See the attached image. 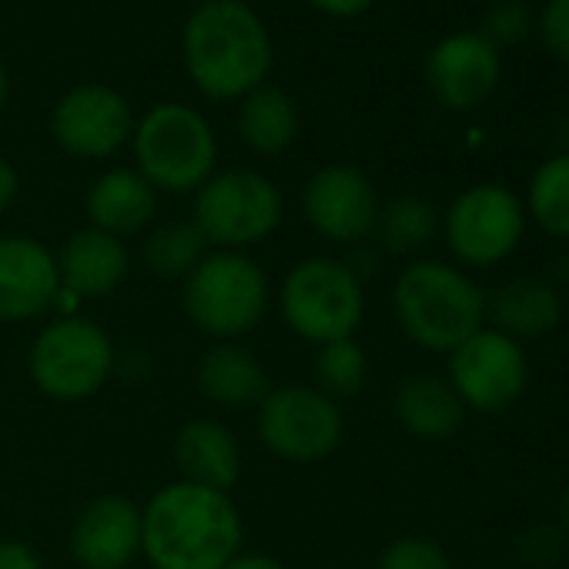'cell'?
I'll return each mask as SVG.
<instances>
[{"label": "cell", "mask_w": 569, "mask_h": 569, "mask_svg": "<svg viewBox=\"0 0 569 569\" xmlns=\"http://www.w3.org/2000/svg\"><path fill=\"white\" fill-rule=\"evenodd\" d=\"M268 274L244 251H214L184 278L191 326L218 342H234L261 326L268 312Z\"/></svg>", "instance_id": "obj_5"}, {"label": "cell", "mask_w": 569, "mask_h": 569, "mask_svg": "<svg viewBox=\"0 0 569 569\" xmlns=\"http://www.w3.org/2000/svg\"><path fill=\"white\" fill-rule=\"evenodd\" d=\"M536 34L542 51L569 68V0H546L536 14Z\"/></svg>", "instance_id": "obj_30"}, {"label": "cell", "mask_w": 569, "mask_h": 569, "mask_svg": "<svg viewBox=\"0 0 569 569\" xmlns=\"http://www.w3.org/2000/svg\"><path fill=\"white\" fill-rule=\"evenodd\" d=\"M88 218L91 228H101L108 234H134L144 224H151L158 211V191L151 181L134 168H111L104 171L91 191H88Z\"/></svg>", "instance_id": "obj_21"}, {"label": "cell", "mask_w": 569, "mask_h": 569, "mask_svg": "<svg viewBox=\"0 0 569 569\" xmlns=\"http://www.w3.org/2000/svg\"><path fill=\"white\" fill-rule=\"evenodd\" d=\"M51 134L71 158L98 161L134 134V114L114 88L78 84L54 104Z\"/></svg>", "instance_id": "obj_12"}, {"label": "cell", "mask_w": 569, "mask_h": 569, "mask_svg": "<svg viewBox=\"0 0 569 569\" xmlns=\"http://www.w3.org/2000/svg\"><path fill=\"white\" fill-rule=\"evenodd\" d=\"M181 61L201 94L234 101L264 84L274 48L264 21L244 0H204L184 21Z\"/></svg>", "instance_id": "obj_2"}, {"label": "cell", "mask_w": 569, "mask_h": 569, "mask_svg": "<svg viewBox=\"0 0 569 569\" xmlns=\"http://www.w3.org/2000/svg\"><path fill=\"white\" fill-rule=\"evenodd\" d=\"M241 536L231 496L184 479L141 509V552L154 569H221L241 552Z\"/></svg>", "instance_id": "obj_1"}, {"label": "cell", "mask_w": 569, "mask_h": 569, "mask_svg": "<svg viewBox=\"0 0 569 569\" xmlns=\"http://www.w3.org/2000/svg\"><path fill=\"white\" fill-rule=\"evenodd\" d=\"M399 426L422 442H446L466 422V406L446 376L419 372L409 376L392 399Z\"/></svg>", "instance_id": "obj_20"}, {"label": "cell", "mask_w": 569, "mask_h": 569, "mask_svg": "<svg viewBox=\"0 0 569 569\" xmlns=\"http://www.w3.org/2000/svg\"><path fill=\"white\" fill-rule=\"evenodd\" d=\"M392 312L412 346L449 356L486 326V289L452 261L416 258L396 274Z\"/></svg>", "instance_id": "obj_3"}, {"label": "cell", "mask_w": 569, "mask_h": 569, "mask_svg": "<svg viewBox=\"0 0 569 569\" xmlns=\"http://www.w3.org/2000/svg\"><path fill=\"white\" fill-rule=\"evenodd\" d=\"M562 292L546 274H512L486 292V322L489 329L516 339L536 342L559 329L562 322Z\"/></svg>", "instance_id": "obj_17"}, {"label": "cell", "mask_w": 569, "mask_h": 569, "mask_svg": "<svg viewBox=\"0 0 569 569\" xmlns=\"http://www.w3.org/2000/svg\"><path fill=\"white\" fill-rule=\"evenodd\" d=\"M562 546H566V532L549 522H532L516 539L519 559L529 562L532 569H546L549 562H556L562 556Z\"/></svg>", "instance_id": "obj_31"}, {"label": "cell", "mask_w": 569, "mask_h": 569, "mask_svg": "<svg viewBox=\"0 0 569 569\" xmlns=\"http://www.w3.org/2000/svg\"><path fill=\"white\" fill-rule=\"evenodd\" d=\"M369 379V359L366 349L356 339H339L329 346H319L316 356V389L329 399H352L366 389Z\"/></svg>", "instance_id": "obj_27"}, {"label": "cell", "mask_w": 569, "mask_h": 569, "mask_svg": "<svg viewBox=\"0 0 569 569\" xmlns=\"http://www.w3.org/2000/svg\"><path fill=\"white\" fill-rule=\"evenodd\" d=\"M278 306L284 326L296 336L329 346L339 339H356L366 316V289L349 261L316 254L284 274Z\"/></svg>", "instance_id": "obj_4"}, {"label": "cell", "mask_w": 569, "mask_h": 569, "mask_svg": "<svg viewBox=\"0 0 569 569\" xmlns=\"http://www.w3.org/2000/svg\"><path fill=\"white\" fill-rule=\"evenodd\" d=\"M34 386L61 402L94 396L114 372L111 336L91 319H61L48 326L28 359Z\"/></svg>", "instance_id": "obj_10"}, {"label": "cell", "mask_w": 569, "mask_h": 569, "mask_svg": "<svg viewBox=\"0 0 569 569\" xmlns=\"http://www.w3.org/2000/svg\"><path fill=\"white\" fill-rule=\"evenodd\" d=\"M238 138L264 158L281 154L299 138V108L274 84H261L241 98L238 108Z\"/></svg>", "instance_id": "obj_23"}, {"label": "cell", "mask_w": 569, "mask_h": 569, "mask_svg": "<svg viewBox=\"0 0 569 569\" xmlns=\"http://www.w3.org/2000/svg\"><path fill=\"white\" fill-rule=\"evenodd\" d=\"M549 281L562 292V284H569V254H559L552 264H549Z\"/></svg>", "instance_id": "obj_36"}, {"label": "cell", "mask_w": 569, "mask_h": 569, "mask_svg": "<svg viewBox=\"0 0 569 569\" xmlns=\"http://www.w3.org/2000/svg\"><path fill=\"white\" fill-rule=\"evenodd\" d=\"M532 28H536V14L529 8V0H492L479 21V34L499 54H502V48L519 44Z\"/></svg>", "instance_id": "obj_28"}, {"label": "cell", "mask_w": 569, "mask_h": 569, "mask_svg": "<svg viewBox=\"0 0 569 569\" xmlns=\"http://www.w3.org/2000/svg\"><path fill=\"white\" fill-rule=\"evenodd\" d=\"M54 258H58L61 289H68L81 299L111 296L128 274L124 241L118 234L101 231V228L74 231Z\"/></svg>", "instance_id": "obj_18"}, {"label": "cell", "mask_w": 569, "mask_h": 569, "mask_svg": "<svg viewBox=\"0 0 569 569\" xmlns=\"http://www.w3.org/2000/svg\"><path fill=\"white\" fill-rule=\"evenodd\" d=\"M0 569H44V562L28 542L0 539Z\"/></svg>", "instance_id": "obj_32"}, {"label": "cell", "mask_w": 569, "mask_h": 569, "mask_svg": "<svg viewBox=\"0 0 569 569\" xmlns=\"http://www.w3.org/2000/svg\"><path fill=\"white\" fill-rule=\"evenodd\" d=\"M309 4L319 8V11L329 14V18L349 21V18H359V14H366L369 8H376L379 0H309Z\"/></svg>", "instance_id": "obj_33"}, {"label": "cell", "mask_w": 569, "mask_h": 569, "mask_svg": "<svg viewBox=\"0 0 569 569\" xmlns=\"http://www.w3.org/2000/svg\"><path fill=\"white\" fill-rule=\"evenodd\" d=\"M138 171L154 191H198L218 164V141L211 124L188 104H158L134 128Z\"/></svg>", "instance_id": "obj_6"}, {"label": "cell", "mask_w": 569, "mask_h": 569, "mask_svg": "<svg viewBox=\"0 0 569 569\" xmlns=\"http://www.w3.org/2000/svg\"><path fill=\"white\" fill-rule=\"evenodd\" d=\"M502 81V58L479 31H456L432 44L426 58V88L449 111L482 108Z\"/></svg>", "instance_id": "obj_13"}, {"label": "cell", "mask_w": 569, "mask_h": 569, "mask_svg": "<svg viewBox=\"0 0 569 569\" xmlns=\"http://www.w3.org/2000/svg\"><path fill=\"white\" fill-rule=\"evenodd\" d=\"M446 379L462 399L466 412L499 416L512 409L529 389L526 346L482 326L476 336L449 352Z\"/></svg>", "instance_id": "obj_11"}, {"label": "cell", "mask_w": 569, "mask_h": 569, "mask_svg": "<svg viewBox=\"0 0 569 569\" xmlns=\"http://www.w3.org/2000/svg\"><path fill=\"white\" fill-rule=\"evenodd\" d=\"M174 462L184 482L228 492L241 476V446L218 419H191L174 436Z\"/></svg>", "instance_id": "obj_19"}, {"label": "cell", "mask_w": 569, "mask_h": 569, "mask_svg": "<svg viewBox=\"0 0 569 569\" xmlns=\"http://www.w3.org/2000/svg\"><path fill=\"white\" fill-rule=\"evenodd\" d=\"M258 439L261 446L284 459L312 466L332 456L346 432V416L336 399L316 386H278L258 402Z\"/></svg>", "instance_id": "obj_9"}, {"label": "cell", "mask_w": 569, "mask_h": 569, "mask_svg": "<svg viewBox=\"0 0 569 569\" xmlns=\"http://www.w3.org/2000/svg\"><path fill=\"white\" fill-rule=\"evenodd\" d=\"M526 218L556 241H569V151L536 164L526 184Z\"/></svg>", "instance_id": "obj_25"}, {"label": "cell", "mask_w": 569, "mask_h": 569, "mask_svg": "<svg viewBox=\"0 0 569 569\" xmlns=\"http://www.w3.org/2000/svg\"><path fill=\"white\" fill-rule=\"evenodd\" d=\"M442 228V214L436 211V204L422 194H396L392 201H386L379 208L376 218V241L379 251L386 254H416L422 251Z\"/></svg>", "instance_id": "obj_24"}, {"label": "cell", "mask_w": 569, "mask_h": 569, "mask_svg": "<svg viewBox=\"0 0 569 569\" xmlns=\"http://www.w3.org/2000/svg\"><path fill=\"white\" fill-rule=\"evenodd\" d=\"M281 214L284 204L274 181L251 168H234L211 174L198 188L191 221L208 244H218L221 251H241L268 238L281 224Z\"/></svg>", "instance_id": "obj_8"}, {"label": "cell", "mask_w": 569, "mask_h": 569, "mask_svg": "<svg viewBox=\"0 0 569 569\" xmlns=\"http://www.w3.org/2000/svg\"><path fill=\"white\" fill-rule=\"evenodd\" d=\"M221 569H284V566L274 556H264V552H238Z\"/></svg>", "instance_id": "obj_35"}, {"label": "cell", "mask_w": 569, "mask_h": 569, "mask_svg": "<svg viewBox=\"0 0 569 569\" xmlns=\"http://www.w3.org/2000/svg\"><path fill=\"white\" fill-rule=\"evenodd\" d=\"M204 254L208 241L194 221H164L144 241V264L161 281H184Z\"/></svg>", "instance_id": "obj_26"}, {"label": "cell", "mask_w": 569, "mask_h": 569, "mask_svg": "<svg viewBox=\"0 0 569 569\" xmlns=\"http://www.w3.org/2000/svg\"><path fill=\"white\" fill-rule=\"evenodd\" d=\"M8 94H11V78H8L4 58H0V111H4V104H8Z\"/></svg>", "instance_id": "obj_38"}, {"label": "cell", "mask_w": 569, "mask_h": 569, "mask_svg": "<svg viewBox=\"0 0 569 569\" xmlns=\"http://www.w3.org/2000/svg\"><path fill=\"white\" fill-rule=\"evenodd\" d=\"M376 569H452V556L429 536H399L382 546Z\"/></svg>", "instance_id": "obj_29"}, {"label": "cell", "mask_w": 569, "mask_h": 569, "mask_svg": "<svg viewBox=\"0 0 569 569\" xmlns=\"http://www.w3.org/2000/svg\"><path fill=\"white\" fill-rule=\"evenodd\" d=\"M71 552L84 569H124L141 552V509L128 496L91 499L71 529Z\"/></svg>", "instance_id": "obj_16"}, {"label": "cell", "mask_w": 569, "mask_h": 569, "mask_svg": "<svg viewBox=\"0 0 569 569\" xmlns=\"http://www.w3.org/2000/svg\"><path fill=\"white\" fill-rule=\"evenodd\" d=\"M268 389L271 386L261 362L238 342H218L198 362V392L214 406H258L268 396Z\"/></svg>", "instance_id": "obj_22"}, {"label": "cell", "mask_w": 569, "mask_h": 569, "mask_svg": "<svg viewBox=\"0 0 569 569\" xmlns=\"http://www.w3.org/2000/svg\"><path fill=\"white\" fill-rule=\"evenodd\" d=\"M559 529L566 532V539H569V479H566V486H562V496H559Z\"/></svg>", "instance_id": "obj_37"}, {"label": "cell", "mask_w": 569, "mask_h": 569, "mask_svg": "<svg viewBox=\"0 0 569 569\" xmlns=\"http://www.w3.org/2000/svg\"><path fill=\"white\" fill-rule=\"evenodd\" d=\"M526 224L522 198L506 184L482 181L462 188L449 201L439 231L459 268H496L519 251Z\"/></svg>", "instance_id": "obj_7"}, {"label": "cell", "mask_w": 569, "mask_h": 569, "mask_svg": "<svg viewBox=\"0 0 569 569\" xmlns=\"http://www.w3.org/2000/svg\"><path fill=\"white\" fill-rule=\"evenodd\" d=\"M302 208L322 238L356 244L376 231L382 201L366 171L352 164H326L309 178Z\"/></svg>", "instance_id": "obj_14"}, {"label": "cell", "mask_w": 569, "mask_h": 569, "mask_svg": "<svg viewBox=\"0 0 569 569\" xmlns=\"http://www.w3.org/2000/svg\"><path fill=\"white\" fill-rule=\"evenodd\" d=\"M61 292L54 251L28 234H0V322H31Z\"/></svg>", "instance_id": "obj_15"}, {"label": "cell", "mask_w": 569, "mask_h": 569, "mask_svg": "<svg viewBox=\"0 0 569 569\" xmlns=\"http://www.w3.org/2000/svg\"><path fill=\"white\" fill-rule=\"evenodd\" d=\"M18 188H21V181H18V171H14V164L0 154V211H8L11 204H14V198H18Z\"/></svg>", "instance_id": "obj_34"}]
</instances>
